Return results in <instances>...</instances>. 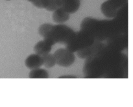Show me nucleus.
<instances>
[{
    "mask_svg": "<svg viewBox=\"0 0 133 107\" xmlns=\"http://www.w3.org/2000/svg\"><path fill=\"white\" fill-rule=\"evenodd\" d=\"M56 61V64L61 67H70L75 61L74 53L70 51L66 48H61L57 49L53 53Z\"/></svg>",
    "mask_w": 133,
    "mask_h": 107,
    "instance_id": "39448f33",
    "label": "nucleus"
},
{
    "mask_svg": "<svg viewBox=\"0 0 133 107\" xmlns=\"http://www.w3.org/2000/svg\"><path fill=\"white\" fill-rule=\"evenodd\" d=\"M6 1H10V0H6Z\"/></svg>",
    "mask_w": 133,
    "mask_h": 107,
    "instance_id": "6ab92c4d",
    "label": "nucleus"
},
{
    "mask_svg": "<svg viewBox=\"0 0 133 107\" xmlns=\"http://www.w3.org/2000/svg\"><path fill=\"white\" fill-rule=\"evenodd\" d=\"M55 44L52 40L48 38H44V40L38 42L35 45L34 51L36 54L43 56L50 53L52 49V47Z\"/></svg>",
    "mask_w": 133,
    "mask_h": 107,
    "instance_id": "6e6552de",
    "label": "nucleus"
},
{
    "mask_svg": "<svg viewBox=\"0 0 133 107\" xmlns=\"http://www.w3.org/2000/svg\"><path fill=\"white\" fill-rule=\"evenodd\" d=\"M75 32L71 27L62 23L58 25L44 23L38 28L39 35L42 38L49 39L55 44L64 45L70 42Z\"/></svg>",
    "mask_w": 133,
    "mask_h": 107,
    "instance_id": "7ed1b4c3",
    "label": "nucleus"
},
{
    "mask_svg": "<svg viewBox=\"0 0 133 107\" xmlns=\"http://www.w3.org/2000/svg\"><path fill=\"white\" fill-rule=\"evenodd\" d=\"M25 65L31 70L40 68L43 66L42 57L36 53L30 55L25 59Z\"/></svg>",
    "mask_w": 133,
    "mask_h": 107,
    "instance_id": "9d476101",
    "label": "nucleus"
},
{
    "mask_svg": "<svg viewBox=\"0 0 133 107\" xmlns=\"http://www.w3.org/2000/svg\"><path fill=\"white\" fill-rule=\"evenodd\" d=\"M30 79H48L49 78V73L45 69L38 68L31 70L29 74Z\"/></svg>",
    "mask_w": 133,
    "mask_h": 107,
    "instance_id": "ddd939ff",
    "label": "nucleus"
},
{
    "mask_svg": "<svg viewBox=\"0 0 133 107\" xmlns=\"http://www.w3.org/2000/svg\"><path fill=\"white\" fill-rule=\"evenodd\" d=\"M107 45H110L112 48H116L118 50L122 51L128 46V36L127 32L120 34L113 37L107 39Z\"/></svg>",
    "mask_w": 133,
    "mask_h": 107,
    "instance_id": "423d86ee",
    "label": "nucleus"
},
{
    "mask_svg": "<svg viewBox=\"0 0 133 107\" xmlns=\"http://www.w3.org/2000/svg\"><path fill=\"white\" fill-rule=\"evenodd\" d=\"M109 1L114 4L118 9H120L121 7L128 3V0H109Z\"/></svg>",
    "mask_w": 133,
    "mask_h": 107,
    "instance_id": "f3484780",
    "label": "nucleus"
},
{
    "mask_svg": "<svg viewBox=\"0 0 133 107\" xmlns=\"http://www.w3.org/2000/svg\"><path fill=\"white\" fill-rule=\"evenodd\" d=\"M80 6L81 0H61V7L70 14L76 12Z\"/></svg>",
    "mask_w": 133,
    "mask_h": 107,
    "instance_id": "9b49d317",
    "label": "nucleus"
},
{
    "mask_svg": "<svg viewBox=\"0 0 133 107\" xmlns=\"http://www.w3.org/2000/svg\"><path fill=\"white\" fill-rule=\"evenodd\" d=\"M34 6L39 9H45L47 6L46 0H28Z\"/></svg>",
    "mask_w": 133,
    "mask_h": 107,
    "instance_id": "dca6fc26",
    "label": "nucleus"
},
{
    "mask_svg": "<svg viewBox=\"0 0 133 107\" xmlns=\"http://www.w3.org/2000/svg\"><path fill=\"white\" fill-rule=\"evenodd\" d=\"M119 9L109 0L103 2L101 5V12L107 18H114L118 14Z\"/></svg>",
    "mask_w": 133,
    "mask_h": 107,
    "instance_id": "1a4fd4ad",
    "label": "nucleus"
},
{
    "mask_svg": "<svg viewBox=\"0 0 133 107\" xmlns=\"http://www.w3.org/2000/svg\"><path fill=\"white\" fill-rule=\"evenodd\" d=\"M59 78H69V79H71V78H75V76H71V75H66V76H61Z\"/></svg>",
    "mask_w": 133,
    "mask_h": 107,
    "instance_id": "a211bd4d",
    "label": "nucleus"
},
{
    "mask_svg": "<svg viewBox=\"0 0 133 107\" xmlns=\"http://www.w3.org/2000/svg\"><path fill=\"white\" fill-rule=\"evenodd\" d=\"M105 45V44H104L102 42L95 40V42L92 45L76 52L77 55L78 56L79 58H81V59H86L88 57L97 53L99 51H100L102 48H103Z\"/></svg>",
    "mask_w": 133,
    "mask_h": 107,
    "instance_id": "0eeeda50",
    "label": "nucleus"
},
{
    "mask_svg": "<svg viewBox=\"0 0 133 107\" xmlns=\"http://www.w3.org/2000/svg\"><path fill=\"white\" fill-rule=\"evenodd\" d=\"M83 67L85 78L122 77L127 71V57L122 51L108 45L86 58Z\"/></svg>",
    "mask_w": 133,
    "mask_h": 107,
    "instance_id": "f257e3e1",
    "label": "nucleus"
},
{
    "mask_svg": "<svg viewBox=\"0 0 133 107\" xmlns=\"http://www.w3.org/2000/svg\"><path fill=\"white\" fill-rule=\"evenodd\" d=\"M42 57L43 58V65L46 68H51L56 64V61L53 54L49 53Z\"/></svg>",
    "mask_w": 133,
    "mask_h": 107,
    "instance_id": "4468645a",
    "label": "nucleus"
},
{
    "mask_svg": "<svg viewBox=\"0 0 133 107\" xmlns=\"http://www.w3.org/2000/svg\"><path fill=\"white\" fill-rule=\"evenodd\" d=\"M53 19L56 23H63L67 22L70 18V14L65 11L61 7L58 8L55 10L53 11Z\"/></svg>",
    "mask_w": 133,
    "mask_h": 107,
    "instance_id": "f8f14e48",
    "label": "nucleus"
},
{
    "mask_svg": "<svg viewBox=\"0 0 133 107\" xmlns=\"http://www.w3.org/2000/svg\"><path fill=\"white\" fill-rule=\"evenodd\" d=\"M92 35L83 30L75 32L70 42L66 44V49L75 53L92 45L95 42Z\"/></svg>",
    "mask_w": 133,
    "mask_h": 107,
    "instance_id": "20e7f679",
    "label": "nucleus"
},
{
    "mask_svg": "<svg viewBox=\"0 0 133 107\" xmlns=\"http://www.w3.org/2000/svg\"><path fill=\"white\" fill-rule=\"evenodd\" d=\"M47 6L45 9L48 11L53 12L61 7V0H46Z\"/></svg>",
    "mask_w": 133,
    "mask_h": 107,
    "instance_id": "2eb2a0df",
    "label": "nucleus"
},
{
    "mask_svg": "<svg viewBox=\"0 0 133 107\" xmlns=\"http://www.w3.org/2000/svg\"><path fill=\"white\" fill-rule=\"evenodd\" d=\"M128 3L119 9L112 19H98L87 17L81 23V30L90 34L96 40L103 42L128 30Z\"/></svg>",
    "mask_w": 133,
    "mask_h": 107,
    "instance_id": "f03ea898",
    "label": "nucleus"
}]
</instances>
